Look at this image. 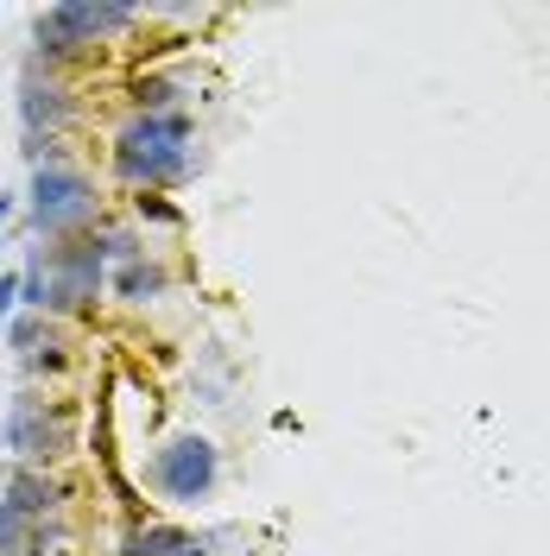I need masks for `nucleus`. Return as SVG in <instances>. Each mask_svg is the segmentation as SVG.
I'll list each match as a JSON object with an SVG mask.
<instances>
[{"mask_svg": "<svg viewBox=\"0 0 550 556\" xmlns=\"http://www.w3.org/2000/svg\"><path fill=\"white\" fill-rule=\"evenodd\" d=\"M108 241L96 235H64L51 247H33L26 273H20V311H38V316H58V311H83L96 291L108 285Z\"/></svg>", "mask_w": 550, "mask_h": 556, "instance_id": "f257e3e1", "label": "nucleus"}, {"mask_svg": "<svg viewBox=\"0 0 550 556\" xmlns=\"http://www.w3.org/2000/svg\"><path fill=\"white\" fill-rule=\"evenodd\" d=\"M139 20V7L127 0H58L33 20V38H38V58H70L83 45H96L108 33H127Z\"/></svg>", "mask_w": 550, "mask_h": 556, "instance_id": "f03ea898", "label": "nucleus"}, {"mask_svg": "<svg viewBox=\"0 0 550 556\" xmlns=\"http://www.w3.org/2000/svg\"><path fill=\"white\" fill-rule=\"evenodd\" d=\"M26 215H33L38 235L64 241V235H76V228L96 215V184L76 172V165H45V172H33V190H26Z\"/></svg>", "mask_w": 550, "mask_h": 556, "instance_id": "7ed1b4c3", "label": "nucleus"}, {"mask_svg": "<svg viewBox=\"0 0 550 556\" xmlns=\"http://www.w3.org/2000/svg\"><path fill=\"white\" fill-rule=\"evenodd\" d=\"M215 475H222V455H215V443L197 437V430L172 437L165 450L152 455V486H159L165 500H177V506L209 500V493H215Z\"/></svg>", "mask_w": 550, "mask_h": 556, "instance_id": "20e7f679", "label": "nucleus"}, {"mask_svg": "<svg viewBox=\"0 0 550 556\" xmlns=\"http://www.w3.org/2000/svg\"><path fill=\"white\" fill-rule=\"evenodd\" d=\"M7 450H20L26 468H45L70 450V424L58 412H45L38 399H13V417H7Z\"/></svg>", "mask_w": 550, "mask_h": 556, "instance_id": "39448f33", "label": "nucleus"}, {"mask_svg": "<svg viewBox=\"0 0 550 556\" xmlns=\"http://www.w3.org/2000/svg\"><path fill=\"white\" fill-rule=\"evenodd\" d=\"M70 114H76V102H70V89L58 76H38V70L20 76V127H26V139H58Z\"/></svg>", "mask_w": 550, "mask_h": 556, "instance_id": "423d86ee", "label": "nucleus"}, {"mask_svg": "<svg viewBox=\"0 0 550 556\" xmlns=\"http://www.w3.org/2000/svg\"><path fill=\"white\" fill-rule=\"evenodd\" d=\"M184 172H190V146H184V152H139V146H114V177H121V184L159 190V184H177Z\"/></svg>", "mask_w": 550, "mask_h": 556, "instance_id": "0eeeda50", "label": "nucleus"}, {"mask_svg": "<svg viewBox=\"0 0 550 556\" xmlns=\"http://www.w3.org/2000/svg\"><path fill=\"white\" fill-rule=\"evenodd\" d=\"M58 500H64L58 481H51L45 468H26V462H20V468L7 475V486H0V506H7V513H20V519H38V525L51 519V506H58Z\"/></svg>", "mask_w": 550, "mask_h": 556, "instance_id": "6e6552de", "label": "nucleus"}, {"mask_svg": "<svg viewBox=\"0 0 550 556\" xmlns=\"http://www.w3.org/2000/svg\"><path fill=\"white\" fill-rule=\"evenodd\" d=\"M114 146H139V152H184L190 146V114H134Z\"/></svg>", "mask_w": 550, "mask_h": 556, "instance_id": "1a4fd4ad", "label": "nucleus"}, {"mask_svg": "<svg viewBox=\"0 0 550 556\" xmlns=\"http://www.w3.org/2000/svg\"><path fill=\"white\" fill-rule=\"evenodd\" d=\"M121 556H209L203 538H190L184 525H127Z\"/></svg>", "mask_w": 550, "mask_h": 556, "instance_id": "9d476101", "label": "nucleus"}, {"mask_svg": "<svg viewBox=\"0 0 550 556\" xmlns=\"http://www.w3.org/2000/svg\"><path fill=\"white\" fill-rule=\"evenodd\" d=\"M7 342L20 348L26 361H45V367H58V329H51V316L20 311L13 323H7Z\"/></svg>", "mask_w": 550, "mask_h": 556, "instance_id": "9b49d317", "label": "nucleus"}, {"mask_svg": "<svg viewBox=\"0 0 550 556\" xmlns=\"http://www.w3.org/2000/svg\"><path fill=\"white\" fill-rule=\"evenodd\" d=\"M108 285H114V298H127V304H152V298H165L172 273H165V266H152V260H134V266H114Z\"/></svg>", "mask_w": 550, "mask_h": 556, "instance_id": "f8f14e48", "label": "nucleus"}, {"mask_svg": "<svg viewBox=\"0 0 550 556\" xmlns=\"http://www.w3.org/2000/svg\"><path fill=\"white\" fill-rule=\"evenodd\" d=\"M33 551H45V525L0 506V556H33Z\"/></svg>", "mask_w": 550, "mask_h": 556, "instance_id": "ddd939ff", "label": "nucleus"}, {"mask_svg": "<svg viewBox=\"0 0 550 556\" xmlns=\"http://www.w3.org/2000/svg\"><path fill=\"white\" fill-rule=\"evenodd\" d=\"M172 102H177L172 76H139V83H134V108H139V114H172Z\"/></svg>", "mask_w": 550, "mask_h": 556, "instance_id": "4468645a", "label": "nucleus"}, {"mask_svg": "<svg viewBox=\"0 0 550 556\" xmlns=\"http://www.w3.org/2000/svg\"><path fill=\"white\" fill-rule=\"evenodd\" d=\"M13 311H20V278H13V273H0V329L13 323Z\"/></svg>", "mask_w": 550, "mask_h": 556, "instance_id": "2eb2a0df", "label": "nucleus"}, {"mask_svg": "<svg viewBox=\"0 0 550 556\" xmlns=\"http://www.w3.org/2000/svg\"><path fill=\"white\" fill-rule=\"evenodd\" d=\"M139 215H146V222H184V215H177L172 203H159V197H139Z\"/></svg>", "mask_w": 550, "mask_h": 556, "instance_id": "dca6fc26", "label": "nucleus"}, {"mask_svg": "<svg viewBox=\"0 0 550 556\" xmlns=\"http://www.w3.org/2000/svg\"><path fill=\"white\" fill-rule=\"evenodd\" d=\"M7 215H13V197H0V222H7Z\"/></svg>", "mask_w": 550, "mask_h": 556, "instance_id": "f3484780", "label": "nucleus"}, {"mask_svg": "<svg viewBox=\"0 0 550 556\" xmlns=\"http://www.w3.org/2000/svg\"><path fill=\"white\" fill-rule=\"evenodd\" d=\"M33 556H51V551H33Z\"/></svg>", "mask_w": 550, "mask_h": 556, "instance_id": "a211bd4d", "label": "nucleus"}]
</instances>
